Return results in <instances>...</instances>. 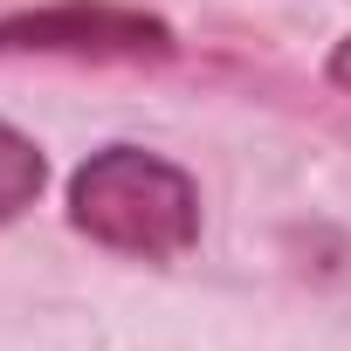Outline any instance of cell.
I'll return each mask as SVG.
<instances>
[{
	"label": "cell",
	"instance_id": "1",
	"mask_svg": "<svg viewBox=\"0 0 351 351\" xmlns=\"http://www.w3.org/2000/svg\"><path fill=\"white\" fill-rule=\"evenodd\" d=\"M69 221L110 255L180 262L200 241V193H193V180L172 158L138 152V145H110V152L76 165Z\"/></svg>",
	"mask_w": 351,
	"mask_h": 351
},
{
	"label": "cell",
	"instance_id": "2",
	"mask_svg": "<svg viewBox=\"0 0 351 351\" xmlns=\"http://www.w3.org/2000/svg\"><path fill=\"white\" fill-rule=\"evenodd\" d=\"M0 56H90V62H145V56H172L165 21L131 14V8H42V14H14L0 21Z\"/></svg>",
	"mask_w": 351,
	"mask_h": 351
},
{
	"label": "cell",
	"instance_id": "3",
	"mask_svg": "<svg viewBox=\"0 0 351 351\" xmlns=\"http://www.w3.org/2000/svg\"><path fill=\"white\" fill-rule=\"evenodd\" d=\"M42 180H49L42 145H35V138H21L14 124H0V221H14L21 207H35Z\"/></svg>",
	"mask_w": 351,
	"mask_h": 351
},
{
	"label": "cell",
	"instance_id": "4",
	"mask_svg": "<svg viewBox=\"0 0 351 351\" xmlns=\"http://www.w3.org/2000/svg\"><path fill=\"white\" fill-rule=\"evenodd\" d=\"M330 83H337V90H351V42H337V49H330Z\"/></svg>",
	"mask_w": 351,
	"mask_h": 351
}]
</instances>
